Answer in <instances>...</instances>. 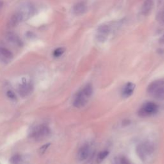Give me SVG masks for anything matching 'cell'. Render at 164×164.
<instances>
[{
  "label": "cell",
  "instance_id": "cell-15",
  "mask_svg": "<svg viewBox=\"0 0 164 164\" xmlns=\"http://www.w3.org/2000/svg\"><path fill=\"white\" fill-rule=\"evenodd\" d=\"M154 98L158 100L164 99V85L158 88L157 91L154 92L152 94Z\"/></svg>",
  "mask_w": 164,
  "mask_h": 164
},
{
  "label": "cell",
  "instance_id": "cell-7",
  "mask_svg": "<svg viewBox=\"0 0 164 164\" xmlns=\"http://www.w3.org/2000/svg\"><path fill=\"white\" fill-rule=\"evenodd\" d=\"M90 154V147L87 145H85L82 146L81 148L79 150L78 154H77V158L79 161H84L89 156Z\"/></svg>",
  "mask_w": 164,
  "mask_h": 164
},
{
  "label": "cell",
  "instance_id": "cell-23",
  "mask_svg": "<svg viewBox=\"0 0 164 164\" xmlns=\"http://www.w3.org/2000/svg\"><path fill=\"white\" fill-rule=\"evenodd\" d=\"M161 42H162V43H163L164 44V35H163V37H162V38L161 39Z\"/></svg>",
  "mask_w": 164,
  "mask_h": 164
},
{
  "label": "cell",
  "instance_id": "cell-9",
  "mask_svg": "<svg viewBox=\"0 0 164 164\" xmlns=\"http://www.w3.org/2000/svg\"><path fill=\"white\" fill-rule=\"evenodd\" d=\"M135 88V85L132 83V82H128V83H127L125 85L124 88H122V96L125 98L129 97L133 93Z\"/></svg>",
  "mask_w": 164,
  "mask_h": 164
},
{
  "label": "cell",
  "instance_id": "cell-4",
  "mask_svg": "<svg viewBox=\"0 0 164 164\" xmlns=\"http://www.w3.org/2000/svg\"><path fill=\"white\" fill-rule=\"evenodd\" d=\"M88 98L84 94L83 91H79L75 96V98L73 101V105L76 108H81L84 106L87 101Z\"/></svg>",
  "mask_w": 164,
  "mask_h": 164
},
{
  "label": "cell",
  "instance_id": "cell-19",
  "mask_svg": "<svg viewBox=\"0 0 164 164\" xmlns=\"http://www.w3.org/2000/svg\"><path fill=\"white\" fill-rule=\"evenodd\" d=\"M65 48L64 47L57 48L53 52V56L55 57H59L64 54V53L65 52Z\"/></svg>",
  "mask_w": 164,
  "mask_h": 164
},
{
  "label": "cell",
  "instance_id": "cell-11",
  "mask_svg": "<svg viewBox=\"0 0 164 164\" xmlns=\"http://www.w3.org/2000/svg\"><path fill=\"white\" fill-rule=\"evenodd\" d=\"M164 85V81L163 80H155L149 85L147 87V92L150 94H153L154 92H155L158 88Z\"/></svg>",
  "mask_w": 164,
  "mask_h": 164
},
{
  "label": "cell",
  "instance_id": "cell-3",
  "mask_svg": "<svg viewBox=\"0 0 164 164\" xmlns=\"http://www.w3.org/2000/svg\"><path fill=\"white\" fill-rule=\"evenodd\" d=\"M50 133V129L46 125H40L35 127L31 131L30 136L35 139L43 138Z\"/></svg>",
  "mask_w": 164,
  "mask_h": 164
},
{
  "label": "cell",
  "instance_id": "cell-1",
  "mask_svg": "<svg viewBox=\"0 0 164 164\" xmlns=\"http://www.w3.org/2000/svg\"><path fill=\"white\" fill-rule=\"evenodd\" d=\"M154 151V146L150 142H142L139 144L136 148V153L137 155L143 162L148 160L153 154Z\"/></svg>",
  "mask_w": 164,
  "mask_h": 164
},
{
  "label": "cell",
  "instance_id": "cell-20",
  "mask_svg": "<svg viewBox=\"0 0 164 164\" xmlns=\"http://www.w3.org/2000/svg\"><path fill=\"white\" fill-rule=\"evenodd\" d=\"M6 95L7 96L9 97L10 99L11 100H15L16 99V96H15V93L12 91H7L6 92Z\"/></svg>",
  "mask_w": 164,
  "mask_h": 164
},
{
  "label": "cell",
  "instance_id": "cell-22",
  "mask_svg": "<svg viewBox=\"0 0 164 164\" xmlns=\"http://www.w3.org/2000/svg\"><path fill=\"white\" fill-rule=\"evenodd\" d=\"M121 164H131L129 161L125 157H122L120 160Z\"/></svg>",
  "mask_w": 164,
  "mask_h": 164
},
{
  "label": "cell",
  "instance_id": "cell-12",
  "mask_svg": "<svg viewBox=\"0 0 164 164\" xmlns=\"http://www.w3.org/2000/svg\"><path fill=\"white\" fill-rule=\"evenodd\" d=\"M153 0H145L142 6V14L147 15L151 10L153 6Z\"/></svg>",
  "mask_w": 164,
  "mask_h": 164
},
{
  "label": "cell",
  "instance_id": "cell-18",
  "mask_svg": "<svg viewBox=\"0 0 164 164\" xmlns=\"http://www.w3.org/2000/svg\"><path fill=\"white\" fill-rule=\"evenodd\" d=\"M21 161V157L19 154H15L10 158V162L11 164H19Z\"/></svg>",
  "mask_w": 164,
  "mask_h": 164
},
{
  "label": "cell",
  "instance_id": "cell-24",
  "mask_svg": "<svg viewBox=\"0 0 164 164\" xmlns=\"http://www.w3.org/2000/svg\"><path fill=\"white\" fill-rule=\"evenodd\" d=\"M2 3L1 1H0V9H1V7H2Z\"/></svg>",
  "mask_w": 164,
  "mask_h": 164
},
{
  "label": "cell",
  "instance_id": "cell-14",
  "mask_svg": "<svg viewBox=\"0 0 164 164\" xmlns=\"http://www.w3.org/2000/svg\"><path fill=\"white\" fill-rule=\"evenodd\" d=\"M82 91H83L84 94L88 97L89 98L91 97L92 94H93V87L92 85L91 84H87L84 88L81 90Z\"/></svg>",
  "mask_w": 164,
  "mask_h": 164
},
{
  "label": "cell",
  "instance_id": "cell-17",
  "mask_svg": "<svg viewBox=\"0 0 164 164\" xmlns=\"http://www.w3.org/2000/svg\"><path fill=\"white\" fill-rule=\"evenodd\" d=\"M109 154V151L107 150H104L100 152L97 155V162L98 163H100L102 162L106 157H108V155Z\"/></svg>",
  "mask_w": 164,
  "mask_h": 164
},
{
  "label": "cell",
  "instance_id": "cell-13",
  "mask_svg": "<svg viewBox=\"0 0 164 164\" xmlns=\"http://www.w3.org/2000/svg\"><path fill=\"white\" fill-rule=\"evenodd\" d=\"M13 57L12 53L8 49L0 47V58L5 59H11Z\"/></svg>",
  "mask_w": 164,
  "mask_h": 164
},
{
  "label": "cell",
  "instance_id": "cell-10",
  "mask_svg": "<svg viewBox=\"0 0 164 164\" xmlns=\"http://www.w3.org/2000/svg\"><path fill=\"white\" fill-rule=\"evenodd\" d=\"M87 10V6L85 3L83 2L78 3L75 5H74L72 8L73 14L76 15H80L84 14Z\"/></svg>",
  "mask_w": 164,
  "mask_h": 164
},
{
  "label": "cell",
  "instance_id": "cell-5",
  "mask_svg": "<svg viewBox=\"0 0 164 164\" xmlns=\"http://www.w3.org/2000/svg\"><path fill=\"white\" fill-rule=\"evenodd\" d=\"M98 34L97 35V40L100 42H104L106 40V37L110 32V28L107 25H101L97 30Z\"/></svg>",
  "mask_w": 164,
  "mask_h": 164
},
{
  "label": "cell",
  "instance_id": "cell-2",
  "mask_svg": "<svg viewBox=\"0 0 164 164\" xmlns=\"http://www.w3.org/2000/svg\"><path fill=\"white\" fill-rule=\"evenodd\" d=\"M158 110V105L153 102H147L144 103L141 109L138 110V115L141 117H149L157 113Z\"/></svg>",
  "mask_w": 164,
  "mask_h": 164
},
{
  "label": "cell",
  "instance_id": "cell-21",
  "mask_svg": "<svg viewBox=\"0 0 164 164\" xmlns=\"http://www.w3.org/2000/svg\"><path fill=\"white\" fill-rule=\"evenodd\" d=\"M50 146V144H45V145H44L43 146H42V147H41V148H40V152L41 153H44L46 151V150L48 148V147H49V146Z\"/></svg>",
  "mask_w": 164,
  "mask_h": 164
},
{
  "label": "cell",
  "instance_id": "cell-6",
  "mask_svg": "<svg viewBox=\"0 0 164 164\" xmlns=\"http://www.w3.org/2000/svg\"><path fill=\"white\" fill-rule=\"evenodd\" d=\"M24 19L21 14L19 12H15L10 18L9 23H8V27L10 28H14L15 27H17V25H18L19 23L21 22Z\"/></svg>",
  "mask_w": 164,
  "mask_h": 164
},
{
  "label": "cell",
  "instance_id": "cell-8",
  "mask_svg": "<svg viewBox=\"0 0 164 164\" xmlns=\"http://www.w3.org/2000/svg\"><path fill=\"white\" fill-rule=\"evenodd\" d=\"M33 87L30 84H24L21 85L18 88L19 94L21 97H26L31 93Z\"/></svg>",
  "mask_w": 164,
  "mask_h": 164
},
{
  "label": "cell",
  "instance_id": "cell-16",
  "mask_svg": "<svg viewBox=\"0 0 164 164\" xmlns=\"http://www.w3.org/2000/svg\"><path fill=\"white\" fill-rule=\"evenodd\" d=\"M7 39L10 43H13L18 46H20L21 44V40L19 39V37L14 34H9L7 35Z\"/></svg>",
  "mask_w": 164,
  "mask_h": 164
}]
</instances>
